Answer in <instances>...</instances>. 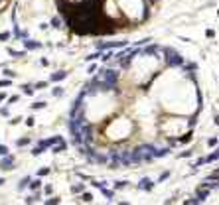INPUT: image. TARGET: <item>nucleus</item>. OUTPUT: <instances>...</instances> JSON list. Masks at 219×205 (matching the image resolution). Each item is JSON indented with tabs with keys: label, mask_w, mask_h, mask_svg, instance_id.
Returning <instances> with one entry per match:
<instances>
[{
	"label": "nucleus",
	"mask_w": 219,
	"mask_h": 205,
	"mask_svg": "<svg viewBox=\"0 0 219 205\" xmlns=\"http://www.w3.org/2000/svg\"><path fill=\"white\" fill-rule=\"evenodd\" d=\"M162 0H56L65 26L77 36H115L146 24Z\"/></svg>",
	"instance_id": "nucleus-2"
},
{
	"label": "nucleus",
	"mask_w": 219,
	"mask_h": 205,
	"mask_svg": "<svg viewBox=\"0 0 219 205\" xmlns=\"http://www.w3.org/2000/svg\"><path fill=\"white\" fill-rule=\"evenodd\" d=\"M180 104H201L196 77L170 49L148 48L120 61V73L105 69L73 108V134L103 160H142L192 138L199 112Z\"/></svg>",
	"instance_id": "nucleus-1"
}]
</instances>
